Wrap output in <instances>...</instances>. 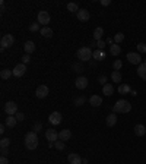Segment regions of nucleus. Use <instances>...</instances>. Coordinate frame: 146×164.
I'll return each instance as SVG.
<instances>
[{"label": "nucleus", "instance_id": "f257e3e1", "mask_svg": "<svg viewBox=\"0 0 146 164\" xmlns=\"http://www.w3.org/2000/svg\"><path fill=\"white\" fill-rule=\"evenodd\" d=\"M25 147L28 148V150H35L36 147H38V135H36V132H28L26 135H25Z\"/></svg>", "mask_w": 146, "mask_h": 164}, {"label": "nucleus", "instance_id": "f03ea898", "mask_svg": "<svg viewBox=\"0 0 146 164\" xmlns=\"http://www.w3.org/2000/svg\"><path fill=\"white\" fill-rule=\"evenodd\" d=\"M130 110H132V104L127 100H118L112 107L114 113H129Z\"/></svg>", "mask_w": 146, "mask_h": 164}, {"label": "nucleus", "instance_id": "7ed1b4c3", "mask_svg": "<svg viewBox=\"0 0 146 164\" xmlns=\"http://www.w3.org/2000/svg\"><path fill=\"white\" fill-rule=\"evenodd\" d=\"M94 56V51H91L89 47H82L77 50V59L82 60V62H88L91 60V57Z\"/></svg>", "mask_w": 146, "mask_h": 164}, {"label": "nucleus", "instance_id": "20e7f679", "mask_svg": "<svg viewBox=\"0 0 146 164\" xmlns=\"http://www.w3.org/2000/svg\"><path fill=\"white\" fill-rule=\"evenodd\" d=\"M13 42H15L13 35H12V34H6V35H3V37H1V40H0V47H1V50H4V48L12 47V45H13Z\"/></svg>", "mask_w": 146, "mask_h": 164}, {"label": "nucleus", "instance_id": "39448f33", "mask_svg": "<svg viewBox=\"0 0 146 164\" xmlns=\"http://www.w3.org/2000/svg\"><path fill=\"white\" fill-rule=\"evenodd\" d=\"M36 19H38V24L42 25V27H47V24H50V15H48V12H45V10L38 12Z\"/></svg>", "mask_w": 146, "mask_h": 164}, {"label": "nucleus", "instance_id": "423d86ee", "mask_svg": "<svg viewBox=\"0 0 146 164\" xmlns=\"http://www.w3.org/2000/svg\"><path fill=\"white\" fill-rule=\"evenodd\" d=\"M4 111L7 113V116H15L18 113V106L15 101H7L4 104Z\"/></svg>", "mask_w": 146, "mask_h": 164}, {"label": "nucleus", "instance_id": "0eeeda50", "mask_svg": "<svg viewBox=\"0 0 146 164\" xmlns=\"http://www.w3.org/2000/svg\"><path fill=\"white\" fill-rule=\"evenodd\" d=\"M62 119H63V116H62V113H59V111H53V113L48 116V122L51 123V124H54V126L60 124V123H62Z\"/></svg>", "mask_w": 146, "mask_h": 164}, {"label": "nucleus", "instance_id": "6e6552de", "mask_svg": "<svg viewBox=\"0 0 146 164\" xmlns=\"http://www.w3.org/2000/svg\"><path fill=\"white\" fill-rule=\"evenodd\" d=\"M25 72H26V65H24V63H19L13 68V76H16V78L24 76Z\"/></svg>", "mask_w": 146, "mask_h": 164}, {"label": "nucleus", "instance_id": "1a4fd4ad", "mask_svg": "<svg viewBox=\"0 0 146 164\" xmlns=\"http://www.w3.org/2000/svg\"><path fill=\"white\" fill-rule=\"evenodd\" d=\"M45 138L50 144H54L59 139V133L56 132V129H47L45 130Z\"/></svg>", "mask_w": 146, "mask_h": 164}, {"label": "nucleus", "instance_id": "9d476101", "mask_svg": "<svg viewBox=\"0 0 146 164\" xmlns=\"http://www.w3.org/2000/svg\"><path fill=\"white\" fill-rule=\"evenodd\" d=\"M127 60L132 63V65H140L142 63V57L139 53H127Z\"/></svg>", "mask_w": 146, "mask_h": 164}, {"label": "nucleus", "instance_id": "9b49d317", "mask_svg": "<svg viewBox=\"0 0 146 164\" xmlns=\"http://www.w3.org/2000/svg\"><path fill=\"white\" fill-rule=\"evenodd\" d=\"M48 86L47 85H39L38 88H36V91H35V95L38 97V98H45L47 95H48Z\"/></svg>", "mask_w": 146, "mask_h": 164}, {"label": "nucleus", "instance_id": "f8f14e48", "mask_svg": "<svg viewBox=\"0 0 146 164\" xmlns=\"http://www.w3.org/2000/svg\"><path fill=\"white\" fill-rule=\"evenodd\" d=\"M74 85H76L77 89H85V88L88 86V78H85V76H79V78L74 81Z\"/></svg>", "mask_w": 146, "mask_h": 164}, {"label": "nucleus", "instance_id": "ddd939ff", "mask_svg": "<svg viewBox=\"0 0 146 164\" xmlns=\"http://www.w3.org/2000/svg\"><path fill=\"white\" fill-rule=\"evenodd\" d=\"M76 15H77V19L82 21V22L89 21V12H88L86 9H79V12H77Z\"/></svg>", "mask_w": 146, "mask_h": 164}, {"label": "nucleus", "instance_id": "4468645a", "mask_svg": "<svg viewBox=\"0 0 146 164\" xmlns=\"http://www.w3.org/2000/svg\"><path fill=\"white\" fill-rule=\"evenodd\" d=\"M70 138H72V132H70L69 129H63L62 132H59V139H60V141L66 142V141H69Z\"/></svg>", "mask_w": 146, "mask_h": 164}, {"label": "nucleus", "instance_id": "2eb2a0df", "mask_svg": "<svg viewBox=\"0 0 146 164\" xmlns=\"http://www.w3.org/2000/svg\"><path fill=\"white\" fill-rule=\"evenodd\" d=\"M89 103H91V106H94V107H99V106L102 104V98H101L99 95H91Z\"/></svg>", "mask_w": 146, "mask_h": 164}, {"label": "nucleus", "instance_id": "dca6fc26", "mask_svg": "<svg viewBox=\"0 0 146 164\" xmlns=\"http://www.w3.org/2000/svg\"><path fill=\"white\" fill-rule=\"evenodd\" d=\"M24 50H25L26 54H31V53L35 51V44H34L32 41H26V42L24 44Z\"/></svg>", "mask_w": 146, "mask_h": 164}, {"label": "nucleus", "instance_id": "f3484780", "mask_svg": "<svg viewBox=\"0 0 146 164\" xmlns=\"http://www.w3.org/2000/svg\"><path fill=\"white\" fill-rule=\"evenodd\" d=\"M67 160H69L70 164H80L82 163V158H80L77 154H74V152H72V154L67 155Z\"/></svg>", "mask_w": 146, "mask_h": 164}, {"label": "nucleus", "instance_id": "a211bd4d", "mask_svg": "<svg viewBox=\"0 0 146 164\" xmlns=\"http://www.w3.org/2000/svg\"><path fill=\"white\" fill-rule=\"evenodd\" d=\"M102 94L107 95V97L112 95V94H114V86H112L111 83H105V85L102 86Z\"/></svg>", "mask_w": 146, "mask_h": 164}, {"label": "nucleus", "instance_id": "6ab92c4d", "mask_svg": "<svg viewBox=\"0 0 146 164\" xmlns=\"http://www.w3.org/2000/svg\"><path fill=\"white\" fill-rule=\"evenodd\" d=\"M137 75H139L143 81H146V63H140V65H139V68H137Z\"/></svg>", "mask_w": 146, "mask_h": 164}, {"label": "nucleus", "instance_id": "aec40b11", "mask_svg": "<svg viewBox=\"0 0 146 164\" xmlns=\"http://www.w3.org/2000/svg\"><path fill=\"white\" fill-rule=\"evenodd\" d=\"M39 32H41V35H42L44 38H50V37L53 35V29L48 28V27H42V28L39 29Z\"/></svg>", "mask_w": 146, "mask_h": 164}, {"label": "nucleus", "instance_id": "412c9836", "mask_svg": "<svg viewBox=\"0 0 146 164\" xmlns=\"http://www.w3.org/2000/svg\"><path fill=\"white\" fill-rule=\"evenodd\" d=\"M16 123H18V119H16L15 116H7L4 124H6L7 127H15V126H16Z\"/></svg>", "mask_w": 146, "mask_h": 164}, {"label": "nucleus", "instance_id": "4be33fe9", "mask_svg": "<svg viewBox=\"0 0 146 164\" xmlns=\"http://www.w3.org/2000/svg\"><path fill=\"white\" fill-rule=\"evenodd\" d=\"M102 35H104V28L98 27V28H97V29L94 31V38H95V41L102 40Z\"/></svg>", "mask_w": 146, "mask_h": 164}, {"label": "nucleus", "instance_id": "5701e85b", "mask_svg": "<svg viewBox=\"0 0 146 164\" xmlns=\"http://www.w3.org/2000/svg\"><path fill=\"white\" fill-rule=\"evenodd\" d=\"M135 133H136L137 136H143L146 133V127L143 124H136V126H135Z\"/></svg>", "mask_w": 146, "mask_h": 164}, {"label": "nucleus", "instance_id": "b1692460", "mask_svg": "<svg viewBox=\"0 0 146 164\" xmlns=\"http://www.w3.org/2000/svg\"><path fill=\"white\" fill-rule=\"evenodd\" d=\"M110 53L112 54V56H118L120 53H121V48H120V45L118 44H111V47H110Z\"/></svg>", "mask_w": 146, "mask_h": 164}, {"label": "nucleus", "instance_id": "393cba45", "mask_svg": "<svg viewBox=\"0 0 146 164\" xmlns=\"http://www.w3.org/2000/svg\"><path fill=\"white\" fill-rule=\"evenodd\" d=\"M117 123V116L114 114V113H111V114H108L107 116V126H110V127H112L114 124Z\"/></svg>", "mask_w": 146, "mask_h": 164}, {"label": "nucleus", "instance_id": "a878e982", "mask_svg": "<svg viewBox=\"0 0 146 164\" xmlns=\"http://www.w3.org/2000/svg\"><path fill=\"white\" fill-rule=\"evenodd\" d=\"M13 75V70H9V69H1V72H0V78L1 79H9L10 76Z\"/></svg>", "mask_w": 146, "mask_h": 164}, {"label": "nucleus", "instance_id": "bb28decb", "mask_svg": "<svg viewBox=\"0 0 146 164\" xmlns=\"http://www.w3.org/2000/svg\"><path fill=\"white\" fill-rule=\"evenodd\" d=\"M92 57H94L95 60H102V59L105 57V51H104V50H95Z\"/></svg>", "mask_w": 146, "mask_h": 164}, {"label": "nucleus", "instance_id": "cd10ccee", "mask_svg": "<svg viewBox=\"0 0 146 164\" xmlns=\"http://www.w3.org/2000/svg\"><path fill=\"white\" fill-rule=\"evenodd\" d=\"M132 91V88H130V85H127V83H121L120 86H118V92L120 94H129Z\"/></svg>", "mask_w": 146, "mask_h": 164}, {"label": "nucleus", "instance_id": "c85d7f7f", "mask_svg": "<svg viewBox=\"0 0 146 164\" xmlns=\"http://www.w3.org/2000/svg\"><path fill=\"white\" fill-rule=\"evenodd\" d=\"M111 79H112V82H115V83L121 82V73H120L118 70H112V73H111Z\"/></svg>", "mask_w": 146, "mask_h": 164}, {"label": "nucleus", "instance_id": "c756f323", "mask_svg": "<svg viewBox=\"0 0 146 164\" xmlns=\"http://www.w3.org/2000/svg\"><path fill=\"white\" fill-rule=\"evenodd\" d=\"M67 10H69V12H76V13H77V12H79V7H77V4H76V3H67Z\"/></svg>", "mask_w": 146, "mask_h": 164}, {"label": "nucleus", "instance_id": "7c9ffc66", "mask_svg": "<svg viewBox=\"0 0 146 164\" xmlns=\"http://www.w3.org/2000/svg\"><path fill=\"white\" fill-rule=\"evenodd\" d=\"M10 145V139L9 138H1L0 141V148H7Z\"/></svg>", "mask_w": 146, "mask_h": 164}, {"label": "nucleus", "instance_id": "2f4dec72", "mask_svg": "<svg viewBox=\"0 0 146 164\" xmlns=\"http://www.w3.org/2000/svg\"><path fill=\"white\" fill-rule=\"evenodd\" d=\"M121 68H123V62H121V60H114L112 69H114V70H120Z\"/></svg>", "mask_w": 146, "mask_h": 164}, {"label": "nucleus", "instance_id": "473e14b6", "mask_svg": "<svg viewBox=\"0 0 146 164\" xmlns=\"http://www.w3.org/2000/svg\"><path fill=\"white\" fill-rule=\"evenodd\" d=\"M123 40H124V34H123V32H117V34L114 35V41H115V44L121 42Z\"/></svg>", "mask_w": 146, "mask_h": 164}, {"label": "nucleus", "instance_id": "72a5a7b5", "mask_svg": "<svg viewBox=\"0 0 146 164\" xmlns=\"http://www.w3.org/2000/svg\"><path fill=\"white\" fill-rule=\"evenodd\" d=\"M54 147L62 151V150H64V142H63V141H56V142H54Z\"/></svg>", "mask_w": 146, "mask_h": 164}, {"label": "nucleus", "instance_id": "f704fd0d", "mask_svg": "<svg viewBox=\"0 0 146 164\" xmlns=\"http://www.w3.org/2000/svg\"><path fill=\"white\" fill-rule=\"evenodd\" d=\"M137 51H139V53H146V44L145 42H139V44H137Z\"/></svg>", "mask_w": 146, "mask_h": 164}, {"label": "nucleus", "instance_id": "c9c22d12", "mask_svg": "<svg viewBox=\"0 0 146 164\" xmlns=\"http://www.w3.org/2000/svg\"><path fill=\"white\" fill-rule=\"evenodd\" d=\"M29 62H31V57H29V54H25V56H22V57H21V63L26 65V63H29Z\"/></svg>", "mask_w": 146, "mask_h": 164}, {"label": "nucleus", "instance_id": "e433bc0d", "mask_svg": "<svg viewBox=\"0 0 146 164\" xmlns=\"http://www.w3.org/2000/svg\"><path fill=\"white\" fill-rule=\"evenodd\" d=\"M73 69H74V72H77V73H82V72L85 70V69H83V66H82V65H77V63H76V65H73Z\"/></svg>", "mask_w": 146, "mask_h": 164}, {"label": "nucleus", "instance_id": "4c0bfd02", "mask_svg": "<svg viewBox=\"0 0 146 164\" xmlns=\"http://www.w3.org/2000/svg\"><path fill=\"white\" fill-rule=\"evenodd\" d=\"M83 103H85V97H79V98H76L74 100V106H83Z\"/></svg>", "mask_w": 146, "mask_h": 164}, {"label": "nucleus", "instance_id": "58836bf2", "mask_svg": "<svg viewBox=\"0 0 146 164\" xmlns=\"http://www.w3.org/2000/svg\"><path fill=\"white\" fill-rule=\"evenodd\" d=\"M39 29V24H31L29 25V31H32V32H35Z\"/></svg>", "mask_w": 146, "mask_h": 164}, {"label": "nucleus", "instance_id": "ea45409f", "mask_svg": "<svg viewBox=\"0 0 146 164\" xmlns=\"http://www.w3.org/2000/svg\"><path fill=\"white\" fill-rule=\"evenodd\" d=\"M15 117L18 119V122H22V120L25 119V114H24V113H19V111H18V113L15 114Z\"/></svg>", "mask_w": 146, "mask_h": 164}, {"label": "nucleus", "instance_id": "a19ab883", "mask_svg": "<svg viewBox=\"0 0 146 164\" xmlns=\"http://www.w3.org/2000/svg\"><path fill=\"white\" fill-rule=\"evenodd\" d=\"M98 81H99V83H102V86H104V85L107 83V76H105V75H101V76L98 78Z\"/></svg>", "mask_w": 146, "mask_h": 164}, {"label": "nucleus", "instance_id": "79ce46f5", "mask_svg": "<svg viewBox=\"0 0 146 164\" xmlns=\"http://www.w3.org/2000/svg\"><path fill=\"white\" fill-rule=\"evenodd\" d=\"M97 45H98V50H104V47H105V42L102 40L97 41Z\"/></svg>", "mask_w": 146, "mask_h": 164}, {"label": "nucleus", "instance_id": "37998d69", "mask_svg": "<svg viewBox=\"0 0 146 164\" xmlns=\"http://www.w3.org/2000/svg\"><path fill=\"white\" fill-rule=\"evenodd\" d=\"M41 129H42V124H41L39 122H36L35 124H34V132H39Z\"/></svg>", "mask_w": 146, "mask_h": 164}, {"label": "nucleus", "instance_id": "c03bdc74", "mask_svg": "<svg viewBox=\"0 0 146 164\" xmlns=\"http://www.w3.org/2000/svg\"><path fill=\"white\" fill-rule=\"evenodd\" d=\"M101 4H102V6H110V4H111V0H101Z\"/></svg>", "mask_w": 146, "mask_h": 164}, {"label": "nucleus", "instance_id": "a18cd8bd", "mask_svg": "<svg viewBox=\"0 0 146 164\" xmlns=\"http://www.w3.org/2000/svg\"><path fill=\"white\" fill-rule=\"evenodd\" d=\"M0 164H9L7 158H6V157H1V158H0Z\"/></svg>", "mask_w": 146, "mask_h": 164}, {"label": "nucleus", "instance_id": "49530a36", "mask_svg": "<svg viewBox=\"0 0 146 164\" xmlns=\"http://www.w3.org/2000/svg\"><path fill=\"white\" fill-rule=\"evenodd\" d=\"M7 155V148H1V157H6Z\"/></svg>", "mask_w": 146, "mask_h": 164}, {"label": "nucleus", "instance_id": "de8ad7c7", "mask_svg": "<svg viewBox=\"0 0 146 164\" xmlns=\"http://www.w3.org/2000/svg\"><path fill=\"white\" fill-rule=\"evenodd\" d=\"M4 130H6V124H1V126H0V132L3 133Z\"/></svg>", "mask_w": 146, "mask_h": 164}]
</instances>
